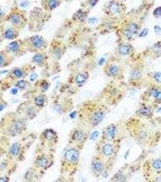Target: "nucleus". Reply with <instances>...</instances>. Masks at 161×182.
Returning <instances> with one entry per match:
<instances>
[{
    "instance_id": "nucleus-1",
    "label": "nucleus",
    "mask_w": 161,
    "mask_h": 182,
    "mask_svg": "<svg viewBox=\"0 0 161 182\" xmlns=\"http://www.w3.org/2000/svg\"><path fill=\"white\" fill-rule=\"evenodd\" d=\"M79 157V152L75 149H71L67 150L64 155V157L68 162L74 163L78 161Z\"/></svg>"
},
{
    "instance_id": "nucleus-2",
    "label": "nucleus",
    "mask_w": 161,
    "mask_h": 182,
    "mask_svg": "<svg viewBox=\"0 0 161 182\" xmlns=\"http://www.w3.org/2000/svg\"><path fill=\"white\" fill-rule=\"evenodd\" d=\"M138 30V26L136 23H131L124 31V35L128 38H131Z\"/></svg>"
},
{
    "instance_id": "nucleus-3",
    "label": "nucleus",
    "mask_w": 161,
    "mask_h": 182,
    "mask_svg": "<svg viewBox=\"0 0 161 182\" xmlns=\"http://www.w3.org/2000/svg\"><path fill=\"white\" fill-rule=\"evenodd\" d=\"M104 117V114L102 112H96L92 115L91 118V121L94 125H97L100 123Z\"/></svg>"
},
{
    "instance_id": "nucleus-4",
    "label": "nucleus",
    "mask_w": 161,
    "mask_h": 182,
    "mask_svg": "<svg viewBox=\"0 0 161 182\" xmlns=\"http://www.w3.org/2000/svg\"><path fill=\"white\" fill-rule=\"evenodd\" d=\"M31 43L33 47L37 49H40L44 45V39L40 36L36 35L31 39Z\"/></svg>"
},
{
    "instance_id": "nucleus-5",
    "label": "nucleus",
    "mask_w": 161,
    "mask_h": 182,
    "mask_svg": "<svg viewBox=\"0 0 161 182\" xmlns=\"http://www.w3.org/2000/svg\"><path fill=\"white\" fill-rule=\"evenodd\" d=\"M116 127L115 126H110L108 128H107V130H106V137L108 138V140H112L113 138H115V135H116Z\"/></svg>"
},
{
    "instance_id": "nucleus-6",
    "label": "nucleus",
    "mask_w": 161,
    "mask_h": 182,
    "mask_svg": "<svg viewBox=\"0 0 161 182\" xmlns=\"http://www.w3.org/2000/svg\"><path fill=\"white\" fill-rule=\"evenodd\" d=\"M21 150L20 145L18 143H15L12 145L9 149V153L12 156H17L19 154Z\"/></svg>"
},
{
    "instance_id": "nucleus-7",
    "label": "nucleus",
    "mask_w": 161,
    "mask_h": 182,
    "mask_svg": "<svg viewBox=\"0 0 161 182\" xmlns=\"http://www.w3.org/2000/svg\"><path fill=\"white\" fill-rule=\"evenodd\" d=\"M24 126V123L22 121H17L15 122V124L12 127V133L13 135H15L17 133H18V132L20 131L23 129Z\"/></svg>"
},
{
    "instance_id": "nucleus-8",
    "label": "nucleus",
    "mask_w": 161,
    "mask_h": 182,
    "mask_svg": "<svg viewBox=\"0 0 161 182\" xmlns=\"http://www.w3.org/2000/svg\"><path fill=\"white\" fill-rule=\"evenodd\" d=\"M20 48V44L18 41H13L7 46V49L12 52H16Z\"/></svg>"
},
{
    "instance_id": "nucleus-9",
    "label": "nucleus",
    "mask_w": 161,
    "mask_h": 182,
    "mask_svg": "<svg viewBox=\"0 0 161 182\" xmlns=\"http://www.w3.org/2000/svg\"><path fill=\"white\" fill-rule=\"evenodd\" d=\"M84 134L80 130H77L73 134V138L78 142H83L84 140Z\"/></svg>"
},
{
    "instance_id": "nucleus-10",
    "label": "nucleus",
    "mask_w": 161,
    "mask_h": 182,
    "mask_svg": "<svg viewBox=\"0 0 161 182\" xmlns=\"http://www.w3.org/2000/svg\"><path fill=\"white\" fill-rule=\"evenodd\" d=\"M16 37V33L12 29H7L4 32V38L7 39H12Z\"/></svg>"
},
{
    "instance_id": "nucleus-11",
    "label": "nucleus",
    "mask_w": 161,
    "mask_h": 182,
    "mask_svg": "<svg viewBox=\"0 0 161 182\" xmlns=\"http://www.w3.org/2000/svg\"><path fill=\"white\" fill-rule=\"evenodd\" d=\"M44 135L46 139L49 140H52L55 136L56 133L55 132L54 130H52V129H47V130H45V132H44Z\"/></svg>"
},
{
    "instance_id": "nucleus-12",
    "label": "nucleus",
    "mask_w": 161,
    "mask_h": 182,
    "mask_svg": "<svg viewBox=\"0 0 161 182\" xmlns=\"http://www.w3.org/2000/svg\"><path fill=\"white\" fill-rule=\"evenodd\" d=\"M48 160L46 157H41L37 161V164L40 168H45L47 166Z\"/></svg>"
},
{
    "instance_id": "nucleus-13",
    "label": "nucleus",
    "mask_w": 161,
    "mask_h": 182,
    "mask_svg": "<svg viewBox=\"0 0 161 182\" xmlns=\"http://www.w3.org/2000/svg\"><path fill=\"white\" fill-rule=\"evenodd\" d=\"M113 147H112V146L111 144H106L104 146L103 152L105 156H111L112 154V153H113Z\"/></svg>"
},
{
    "instance_id": "nucleus-14",
    "label": "nucleus",
    "mask_w": 161,
    "mask_h": 182,
    "mask_svg": "<svg viewBox=\"0 0 161 182\" xmlns=\"http://www.w3.org/2000/svg\"><path fill=\"white\" fill-rule=\"evenodd\" d=\"M110 11L111 13H117L120 11V6L118 3H111L110 6Z\"/></svg>"
},
{
    "instance_id": "nucleus-15",
    "label": "nucleus",
    "mask_w": 161,
    "mask_h": 182,
    "mask_svg": "<svg viewBox=\"0 0 161 182\" xmlns=\"http://www.w3.org/2000/svg\"><path fill=\"white\" fill-rule=\"evenodd\" d=\"M10 21H11L13 25L17 26L21 24V18L19 15L15 14V15H13L11 17Z\"/></svg>"
},
{
    "instance_id": "nucleus-16",
    "label": "nucleus",
    "mask_w": 161,
    "mask_h": 182,
    "mask_svg": "<svg viewBox=\"0 0 161 182\" xmlns=\"http://www.w3.org/2000/svg\"><path fill=\"white\" fill-rule=\"evenodd\" d=\"M86 77H85L84 75L82 73H78L77 76L76 77V82L78 84H83L86 81Z\"/></svg>"
},
{
    "instance_id": "nucleus-17",
    "label": "nucleus",
    "mask_w": 161,
    "mask_h": 182,
    "mask_svg": "<svg viewBox=\"0 0 161 182\" xmlns=\"http://www.w3.org/2000/svg\"><path fill=\"white\" fill-rule=\"evenodd\" d=\"M47 5L50 10H53L58 6L59 3L58 0H49Z\"/></svg>"
},
{
    "instance_id": "nucleus-18",
    "label": "nucleus",
    "mask_w": 161,
    "mask_h": 182,
    "mask_svg": "<svg viewBox=\"0 0 161 182\" xmlns=\"http://www.w3.org/2000/svg\"><path fill=\"white\" fill-rule=\"evenodd\" d=\"M119 52L122 55H127L130 52V47L127 45L123 44L119 47Z\"/></svg>"
},
{
    "instance_id": "nucleus-19",
    "label": "nucleus",
    "mask_w": 161,
    "mask_h": 182,
    "mask_svg": "<svg viewBox=\"0 0 161 182\" xmlns=\"http://www.w3.org/2000/svg\"><path fill=\"white\" fill-rule=\"evenodd\" d=\"M45 103V98L43 96H38L35 99V103L38 106H43Z\"/></svg>"
},
{
    "instance_id": "nucleus-20",
    "label": "nucleus",
    "mask_w": 161,
    "mask_h": 182,
    "mask_svg": "<svg viewBox=\"0 0 161 182\" xmlns=\"http://www.w3.org/2000/svg\"><path fill=\"white\" fill-rule=\"evenodd\" d=\"M33 61L37 64L42 63L43 62V61H44V56H43V55L40 54V53L35 55L33 57Z\"/></svg>"
},
{
    "instance_id": "nucleus-21",
    "label": "nucleus",
    "mask_w": 161,
    "mask_h": 182,
    "mask_svg": "<svg viewBox=\"0 0 161 182\" xmlns=\"http://www.w3.org/2000/svg\"><path fill=\"white\" fill-rule=\"evenodd\" d=\"M93 168H94L95 171H98V172H101L104 169L103 164L100 162H96V163H94V165H93Z\"/></svg>"
},
{
    "instance_id": "nucleus-22",
    "label": "nucleus",
    "mask_w": 161,
    "mask_h": 182,
    "mask_svg": "<svg viewBox=\"0 0 161 182\" xmlns=\"http://www.w3.org/2000/svg\"><path fill=\"white\" fill-rule=\"evenodd\" d=\"M140 113H141V115H144V116H149V115H151V110L148 108H143L142 109H141V110H140Z\"/></svg>"
},
{
    "instance_id": "nucleus-23",
    "label": "nucleus",
    "mask_w": 161,
    "mask_h": 182,
    "mask_svg": "<svg viewBox=\"0 0 161 182\" xmlns=\"http://www.w3.org/2000/svg\"><path fill=\"white\" fill-rule=\"evenodd\" d=\"M14 75L17 78H21L23 76V72L20 69H15L13 71Z\"/></svg>"
},
{
    "instance_id": "nucleus-24",
    "label": "nucleus",
    "mask_w": 161,
    "mask_h": 182,
    "mask_svg": "<svg viewBox=\"0 0 161 182\" xmlns=\"http://www.w3.org/2000/svg\"><path fill=\"white\" fill-rule=\"evenodd\" d=\"M75 15H76V17L77 19L80 20H83L86 16L85 12L82 11V10H79V11L76 13V14Z\"/></svg>"
},
{
    "instance_id": "nucleus-25",
    "label": "nucleus",
    "mask_w": 161,
    "mask_h": 182,
    "mask_svg": "<svg viewBox=\"0 0 161 182\" xmlns=\"http://www.w3.org/2000/svg\"><path fill=\"white\" fill-rule=\"evenodd\" d=\"M109 71L111 74L115 75L118 73V67L116 66H111L110 67Z\"/></svg>"
},
{
    "instance_id": "nucleus-26",
    "label": "nucleus",
    "mask_w": 161,
    "mask_h": 182,
    "mask_svg": "<svg viewBox=\"0 0 161 182\" xmlns=\"http://www.w3.org/2000/svg\"><path fill=\"white\" fill-rule=\"evenodd\" d=\"M153 51L155 53H161V44L157 43L155 44L153 47Z\"/></svg>"
},
{
    "instance_id": "nucleus-27",
    "label": "nucleus",
    "mask_w": 161,
    "mask_h": 182,
    "mask_svg": "<svg viewBox=\"0 0 161 182\" xmlns=\"http://www.w3.org/2000/svg\"><path fill=\"white\" fill-rule=\"evenodd\" d=\"M26 85H27V83H26V81H24V80H21V81H19L17 84V86L19 89L25 88Z\"/></svg>"
},
{
    "instance_id": "nucleus-28",
    "label": "nucleus",
    "mask_w": 161,
    "mask_h": 182,
    "mask_svg": "<svg viewBox=\"0 0 161 182\" xmlns=\"http://www.w3.org/2000/svg\"><path fill=\"white\" fill-rule=\"evenodd\" d=\"M153 166L155 168V169H161V160H155L153 163Z\"/></svg>"
},
{
    "instance_id": "nucleus-29",
    "label": "nucleus",
    "mask_w": 161,
    "mask_h": 182,
    "mask_svg": "<svg viewBox=\"0 0 161 182\" xmlns=\"http://www.w3.org/2000/svg\"><path fill=\"white\" fill-rule=\"evenodd\" d=\"M153 15L156 17H159L161 16V7L156 8L153 11Z\"/></svg>"
},
{
    "instance_id": "nucleus-30",
    "label": "nucleus",
    "mask_w": 161,
    "mask_h": 182,
    "mask_svg": "<svg viewBox=\"0 0 161 182\" xmlns=\"http://www.w3.org/2000/svg\"><path fill=\"white\" fill-rule=\"evenodd\" d=\"M153 95L157 100H161V91L156 90L153 92Z\"/></svg>"
},
{
    "instance_id": "nucleus-31",
    "label": "nucleus",
    "mask_w": 161,
    "mask_h": 182,
    "mask_svg": "<svg viewBox=\"0 0 161 182\" xmlns=\"http://www.w3.org/2000/svg\"><path fill=\"white\" fill-rule=\"evenodd\" d=\"M154 78L156 81L158 83H161V72H157L154 75Z\"/></svg>"
},
{
    "instance_id": "nucleus-32",
    "label": "nucleus",
    "mask_w": 161,
    "mask_h": 182,
    "mask_svg": "<svg viewBox=\"0 0 161 182\" xmlns=\"http://www.w3.org/2000/svg\"><path fill=\"white\" fill-rule=\"evenodd\" d=\"M148 33H149V30H148L147 29H144L142 30V32L140 33L139 36V37H145L147 35Z\"/></svg>"
},
{
    "instance_id": "nucleus-33",
    "label": "nucleus",
    "mask_w": 161,
    "mask_h": 182,
    "mask_svg": "<svg viewBox=\"0 0 161 182\" xmlns=\"http://www.w3.org/2000/svg\"><path fill=\"white\" fill-rule=\"evenodd\" d=\"M98 135H99V132L98 131L94 132L92 133V135H91L90 139L92 140H95L96 138H97V137L98 136Z\"/></svg>"
},
{
    "instance_id": "nucleus-34",
    "label": "nucleus",
    "mask_w": 161,
    "mask_h": 182,
    "mask_svg": "<svg viewBox=\"0 0 161 182\" xmlns=\"http://www.w3.org/2000/svg\"><path fill=\"white\" fill-rule=\"evenodd\" d=\"M5 63V58L2 53H0V66H3Z\"/></svg>"
},
{
    "instance_id": "nucleus-35",
    "label": "nucleus",
    "mask_w": 161,
    "mask_h": 182,
    "mask_svg": "<svg viewBox=\"0 0 161 182\" xmlns=\"http://www.w3.org/2000/svg\"><path fill=\"white\" fill-rule=\"evenodd\" d=\"M41 87L43 91H45L48 89V88H49V84H48L46 82L43 83L42 84Z\"/></svg>"
},
{
    "instance_id": "nucleus-36",
    "label": "nucleus",
    "mask_w": 161,
    "mask_h": 182,
    "mask_svg": "<svg viewBox=\"0 0 161 182\" xmlns=\"http://www.w3.org/2000/svg\"><path fill=\"white\" fill-rule=\"evenodd\" d=\"M54 109L56 112L58 113H61L62 111V108L61 106H59V105H56L54 107Z\"/></svg>"
},
{
    "instance_id": "nucleus-37",
    "label": "nucleus",
    "mask_w": 161,
    "mask_h": 182,
    "mask_svg": "<svg viewBox=\"0 0 161 182\" xmlns=\"http://www.w3.org/2000/svg\"><path fill=\"white\" fill-rule=\"evenodd\" d=\"M37 77H38V75H37V73H32V74L30 75V80H31V81H33L37 78Z\"/></svg>"
},
{
    "instance_id": "nucleus-38",
    "label": "nucleus",
    "mask_w": 161,
    "mask_h": 182,
    "mask_svg": "<svg viewBox=\"0 0 161 182\" xmlns=\"http://www.w3.org/2000/svg\"><path fill=\"white\" fill-rule=\"evenodd\" d=\"M140 73L139 72H138L137 71H135L133 72L132 73V77L134 78H137L139 76Z\"/></svg>"
},
{
    "instance_id": "nucleus-39",
    "label": "nucleus",
    "mask_w": 161,
    "mask_h": 182,
    "mask_svg": "<svg viewBox=\"0 0 161 182\" xmlns=\"http://www.w3.org/2000/svg\"><path fill=\"white\" fill-rule=\"evenodd\" d=\"M155 31L156 33H159L161 32V28L158 26H155Z\"/></svg>"
},
{
    "instance_id": "nucleus-40",
    "label": "nucleus",
    "mask_w": 161,
    "mask_h": 182,
    "mask_svg": "<svg viewBox=\"0 0 161 182\" xmlns=\"http://www.w3.org/2000/svg\"><path fill=\"white\" fill-rule=\"evenodd\" d=\"M29 6V3L27 1H23L20 4V6L23 7H27Z\"/></svg>"
},
{
    "instance_id": "nucleus-41",
    "label": "nucleus",
    "mask_w": 161,
    "mask_h": 182,
    "mask_svg": "<svg viewBox=\"0 0 161 182\" xmlns=\"http://www.w3.org/2000/svg\"><path fill=\"white\" fill-rule=\"evenodd\" d=\"M98 0H90V4L92 6H94L98 3Z\"/></svg>"
},
{
    "instance_id": "nucleus-42",
    "label": "nucleus",
    "mask_w": 161,
    "mask_h": 182,
    "mask_svg": "<svg viewBox=\"0 0 161 182\" xmlns=\"http://www.w3.org/2000/svg\"><path fill=\"white\" fill-rule=\"evenodd\" d=\"M27 112L28 115H33V113H34V111H33L32 108H29V109H28L27 110Z\"/></svg>"
},
{
    "instance_id": "nucleus-43",
    "label": "nucleus",
    "mask_w": 161,
    "mask_h": 182,
    "mask_svg": "<svg viewBox=\"0 0 161 182\" xmlns=\"http://www.w3.org/2000/svg\"><path fill=\"white\" fill-rule=\"evenodd\" d=\"M10 92H11L12 94H13V95L17 94V92H18V89H17V88L12 89V90L10 91Z\"/></svg>"
},
{
    "instance_id": "nucleus-44",
    "label": "nucleus",
    "mask_w": 161,
    "mask_h": 182,
    "mask_svg": "<svg viewBox=\"0 0 161 182\" xmlns=\"http://www.w3.org/2000/svg\"><path fill=\"white\" fill-rule=\"evenodd\" d=\"M96 21H97V19H96V18H90V19L89 20V22L92 24H94V23H95Z\"/></svg>"
},
{
    "instance_id": "nucleus-45",
    "label": "nucleus",
    "mask_w": 161,
    "mask_h": 182,
    "mask_svg": "<svg viewBox=\"0 0 161 182\" xmlns=\"http://www.w3.org/2000/svg\"><path fill=\"white\" fill-rule=\"evenodd\" d=\"M76 112H73V113H72V114H70V117L72 118H74L76 117Z\"/></svg>"
},
{
    "instance_id": "nucleus-46",
    "label": "nucleus",
    "mask_w": 161,
    "mask_h": 182,
    "mask_svg": "<svg viewBox=\"0 0 161 182\" xmlns=\"http://www.w3.org/2000/svg\"><path fill=\"white\" fill-rule=\"evenodd\" d=\"M104 61H105V59H104V58H101V59H100L99 62V65H102V64H103L104 63Z\"/></svg>"
},
{
    "instance_id": "nucleus-47",
    "label": "nucleus",
    "mask_w": 161,
    "mask_h": 182,
    "mask_svg": "<svg viewBox=\"0 0 161 182\" xmlns=\"http://www.w3.org/2000/svg\"><path fill=\"white\" fill-rule=\"evenodd\" d=\"M3 15H4V12H3V11L1 9H0V18H1Z\"/></svg>"
},
{
    "instance_id": "nucleus-48",
    "label": "nucleus",
    "mask_w": 161,
    "mask_h": 182,
    "mask_svg": "<svg viewBox=\"0 0 161 182\" xmlns=\"http://www.w3.org/2000/svg\"><path fill=\"white\" fill-rule=\"evenodd\" d=\"M7 180H6V179L5 178H4V177H1V178H0V182H7Z\"/></svg>"
},
{
    "instance_id": "nucleus-49",
    "label": "nucleus",
    "mask_w": 161,
    "mask_h": 182,
    "mask_svg": "<svg viewBox=\"0 0 161 182\" xmlns=\"http://www.w3.org/2000/svg\"><path fill=\"white\" fill-rule=\"evenodd\" d=\"M3 109H4V106H3V104H0V112L1 111V110H3Z\"/></svg>"
},
{
    "instance_id": "nucleus-50",
    "label": "nucleus",
    "mask_w": 161,
    "mask_h": 182,
    "mask_svg": "<svg viewBox=\"0 0 161 182\" xmlns=\"http://www.w3.org/2000/svg\"><path fill=\"white\" fill-rule=\"evenodd\" d=\"M158 112H161V108H159V109H158Z\"/></svg>"
},
{
    "instance_id": "nucleus-51",
    "label": "nucleus",
    "mask_w": 161,
    "mask_h": 182,
    "mask_svg": "<svg viewBox=\"0 0 161 182\" xmlns=\"http://www.w3.org/2000/svg\"></svg>"
}]
</instances>
